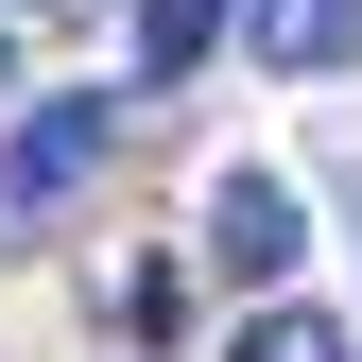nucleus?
<instances>
[{
	"label": "nucleus",
	"instance_id": "1",
	"mask_svg": "<svg viewBox=\"0 0 362 362\" xmlns=\"http://www.w3.org/2000/svg\"><path fill=\"white\" fill-rule=\"evenodd\" d=\"M104 139H121V121H104V86H69V104H35L18 139H0V224H52V207L86 190V173H104Z\"/></svg>",
	"mask_w": 362,
	"mask_h": 362
},
{
	"label": "nucleus",
	"instance_id": "2",
	"mask_svg": "<svg viewBox=\"0 0 362 362\" xmlns=\"http://www.w3.org/2000/svg\"><path fill=\"white\" fill-rule=\"evenodd\" d=\"M293 242H310V224H293V190H276V173H224V190H207V259H224V276H293Z\"/></svg>",
	"mask_w": 362,
	"mask_h": 362
},
{
	"label": "nucleus",
	"instance_id": "5",
	"mask_svg": "<svg viewBox=\"0 0 362 362\" xmlns=\"http://www.w3.org/2000/svg\"><path fill=\"white\" fill-rule=\"evenodd\" d=\"M242 362H345V328H328V310H259Z\"/></svg>",
	"mask_w": 362,
	"mask_h": 362
},
{
	"label": "nucleus",
	"instance_id": "4",
	"mask_svg": "<svg viewBox=\"0 0 362 362\" xmlns=\"http://www.w3.org/2000/svg\"><path fill=\"white\" fill-rule=\"evenodd\" d=\"M224 18H242V0H139V86H190L224 52Z\"/></svg>",
	"mask_w": 362,
	"mask_h": 362
},
{
	"label": "nucleus",
	"instance_id": "3",
	"mask_svg": "<svg viewBox=\"0 0 362 362\" xmlns=\"http://www.w3.org/2000/svg\"><path fill=\"white\" fill-rule=\"evenodd\" d=\"M242 35H259V69H293V86H310V69H345V52H362V0H242Z\"/></svg>",
	"mask_w": 362,
	"mask_h": 362
}]
</instances>
